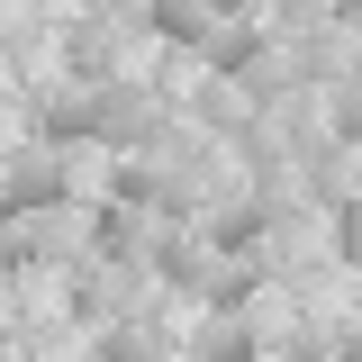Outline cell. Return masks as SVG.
Masks as SVG:
<instances>
[{
    "mask_svg": "<svg viewBox=\"0 0 362 362\" xmlns=\"http://www.w3.org/2000/svg\"><path fill=\"white\" fill-rule=\"evenodd\" d=\"M90 226L54 199V209H28V218H0V272H18V263H54V254H73Z\"/></svg>",
    "mask_w": 362,
    "mask_h": 362,
    "instance_id": "1",
    "label": "cell"
},
{
    "mask_svg": "<svg viewBox=\"0 0 362 362\" xmlns=\"http://www.w3.org/2000/svg\"><path fill=\"white\" fill-rule=\"evenodd\" d=\"M90 136L100 145H163V109L136 82H90Z\"/></svg>",
    "mask_w": 362,
    "mask_h": 362,
    "instance_id": "2",
    "label": "cell"
},
{
    "mask_svg": "<svg viewBox=\"0 0 362 362\" xmlns=\"http://www.w3.org/2000/svg\"><path fill=\"white\" fill-rule=\"evenodd\" d=\"M90 245H100L109 263H136V254H163V218H154V209H127V199H109V209L90 218Z\"/></svg>",
    "mask_w": 362,
    "mask_h": 362,
    "instance_id": "3",
    "label": "cell"
},
{
    "mask_svg": "<svg viewBox=\"0 0 362 362\" xmlns=\"http://www.w3.org/2000/svg\"><path fill=\"white\" fill-rule=\"evenodd\" d=\"M64 163L54 154H18V163H0V218H28V209H54L64 199Z\"/></svg>",
    "mask_w": 362,
    "mask_h": 362,
    "instance_id": "4",
    "label": "cell"
},
{
    "mask_svg": "<svg viewBox=\"0 0 362 362\" xmlns=\"http://www.w3.org/2000/svg\"><path fill=\"white\" fill-rule=\"evenodd\" d=\"M136 290H145V272H136V263H109V254H100L90 272H73V308H82L90 326H100V317H118Z\"/></svg>",
    "mask_w": 362,
    "mask_h": 362,
    "instance_id": "5",
    "label": "cell"
},
{
    "mask_svg": "<svg viewBox=\"0 0 362 362\" xmlns=\"http://www.w3.org/2000/svg\"><path fill=\"white\" fill-rule=\"evenodd\" d=\"M263 354V326H254V308H218L209 326H199V362H254Z\"/></svg>",
    "mask_w": 362,
    "mask_h": 362,
    "instance_id": "6",
    "label": "cell"
},
{
    "mask_svg": "<svg viewBox=\"0 0 362 362\" xmlns=\"http://www.w3.org/2000/svg\"><path fill=\"white\" fill-rule=\"evenodd\" d=\"M254 45H263L254 18H218V28L199 37V64H209V73H245V64H254Z\"/></svg>",
    "mask_w": 362,
    "mask_h": 362,
    "instance_id": "7",
    "label": "cell"
},
{
    "mask_svg": "<svg viewBox=\"0 0 362 362\" xmlns=\"http://www.w3.org/2000/svg\"><path fill=\"white\" fill-rule=\"evenodd\" d=\"M37 127L54 136V145H73V136H90V82H54L37 109Z\"/></svg>",
    "mask_w": 362,
    "mask_h": 362,
    "instance_id": "8",
    "label": "cell"
},
{
    "mask_svg": "<svg viewBox=\"0 0 362 362\" xmlns=\"http://www.w3.org/2000/svg\"><path fill=\"white\" fill-rule=\"evenodd\" d=\"M226 82H245V90H254V100H281V90H290V82H299V54H290V45H254V64H245V73H226Z\"/></svg>",
    "mask_w": 362,
    "mask_h": 362,
    "instance_id": "9",
    "label": "cell"
},
{
    "mask_svg": "<svg viewBox=\"0 0 362 362\" xmlns=\"http://www.w3.org/2000/svg\"><path fill=\"white\" fill-rule=\"evenodd\" d=\"M100 362H163V335L136 326V317H109L100 326Z\"/></svg>",
    "mask_w": 362,
    "mask_h": 362,
    "instance_id": "10",
    "label": "cell"
},
{
    "mask_svg": "<svg viewBox=\"0 0 362 362\" xmlns=\"http://www.w3.org/2000/svg\"><path fill=\"white\" fill-rule=\"evenodd\" d=\"M145 18H154L163 37H190V45L218 28V9H209V0H145Z\"/></svg>",
    "mask_w": 362,
    "mask_h": 362,
    "instance_id": "11",
    "label": "cell"
},
{
    "mask_svg": "<svg viewBox=\"0 0 362 362\" xmlns=\"http://www.w3.org/2000/svg\"><path fill=\"white\" fill-rule=\"evenodd\" d=\"M109 73H118V37L109 28H82L73 37V82H109Z\"/></svg>",
    "mask_w": 362,
    "mask_h": 362,
    "instance_id": "12",
    "label": "cell"
},
{
    "mask_svg": "<svg viewBox=\"0 0 362 362\" xmlns=\"http://www.w3.org/2000/svg\"><path fill=\"white\" fill-rule=\"evenodd\" d=\"M209 9H235V0H209Z\"/></svg>",
    "mask_w": 362,
    "mask_h": 362,
    "instance_id": "13",
    "label": "cell"
}]
</instances>
